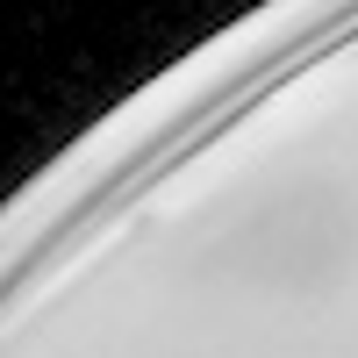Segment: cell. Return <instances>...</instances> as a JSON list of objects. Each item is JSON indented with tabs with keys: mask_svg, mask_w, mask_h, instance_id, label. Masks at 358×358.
<instances>
[{
	"mask_svg": "<svg viewBox=\"0 0 358 358\" xmlns=\"http://www.w3.org/2000/svg\"><path fill=\"white\" fill-rule=\"evenodd\" d=\"M358 258V215L337 187L322 179H301L273 201H258L229 236V265L244 280H265V287H330L344 265Z\"/></svg>",
	"mask_w": 358,
	"mask_h": 358,
	"instance_id": "6da1fadb",
	"label": "cell"
}]
</instances>
